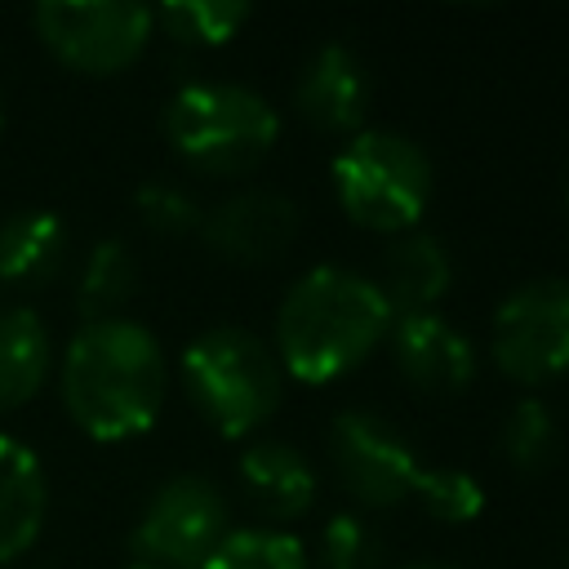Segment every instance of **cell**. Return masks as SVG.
I'll list each match as a JSON object with an SVG mask.
<instances>
[{"label": "cell", "mask_w": 569, "mask_h": 569, "mask_svg": "<svg viewBox=\"0 0 569 569\" xmlns=\"http://www.w3.org/2000/svg\"><path fill=\"white\" fill-rule=\"evenodd\" d=\"M62 405L89 440L142 436L164 409V351L138 320H89L62 351Z\"/></svg>", "instance_id": "obj_1"}, {"label": "cell", "mask_w": 569, "mask_h": 569, "mask_svg": "<svg viewBox=\"0 0 569 569\" xmlns=\"http://www.w3.org/2000/svg\"><path fill=\"white\" fill-rule=\"evenodd\" d=\"M391 307L378 284L347 267H311L276 311V360L298 382H333L356 369L387 333Z\"/></svg>", "instance_id": "obj_2"}, {"label": "cell", "mask_w": 569, "mask_h": 569, "mask_svg": "<svg viewBox=\"0 0 569 569\" xmlns=\"http://www.w3.org/2000/svg\"><path fill=\"white\" fill-rule=\"evenodd\" d=\"M182 387H187L196 413L218 436L236 440V436H249L253 427H262L280 409L284 369L258 333H249L240 325H218L187 342Z\"/></svg>", "instance_id": "obj_3"}, {"label": "cell", "mask_w": 569, "mask_h": 569, "mask_svg": "<svg viewBox=\"0 0 569 569\" xmlns=\"http://www.w3.org/2000/svg\"><path fill=\"white\" fill-rule=\"evenodd\" d=\"M276 107L258 89L231 80L182 84L164 107V138L178 151V160L213 178L253 169L276 147Z\"/></svg>", "instance_id": "obj_4"}, {"label": "cell", "mask_w": 569, "mask_h": 569, "mask_svg": "<svg viewBox=\"0 0 569 569\" xmlns=\"http://www.w3.org/2000/svg\"><path fill=\"white\" fill-rule=\"evenodd\" d=\"M333 196L356 227L369 231H413L431 200L427 151L391 129H360L333 156Z\"/></svg>", "instance_id": "obj_5"}, {"label": "cell", "mask_w": 569, "mask_h": 569, "mask_svg": "<svg viewBox=\"0 0 569 569\" xmlns=\"http://www.w3.org/2000/svg\"><path fill=\"white\" fill-rule=\"evenodd\" d=\"M36 36L71 71H124L151 40L156 13L133 0H40L31 9Z\"/></svg>", "instance_id": "obj_6"}, {"label": "cell", "mask_w": 569, "mask_h": 569, "mask_svg": "<svg viewBox=\"0 0 569 569\" xmlns=\"http://www.w3.org/2000/svg\"><path fill=\"white\" fill-rule=\"evenodd\" d=\"M489 356L525 387L560 378L569 369V280L538 276L516 284L493 311Z\"/></svg>", "instance_id": "obj_7"}, {"label": "cell", "mask_w": 569, "mask_h": 569, "mask_svg": "<svg viewBox=\"0 0 569 569\" xmlns=\"http://www.w3.org/2000/svg\"><path fill=\"white\" fill-rule=\"evenodd\" d=\"M227 538V498L204 476L164 480L133 525V551L142 565L200 569L209 551Z\"/></svg>", "instance_id": "obj_8"}, {"label": "cell", "mask_w": 569, "mask_h": 569, "mask_svg": "<svg viewBox=\"0 0 569 569\" xmlns=\"http://www.w3.org/2000/svg\"><path fill=\"white\" fill-rule=\"evenodd\" d=\"M329 462L360 507H396L418 489L422 458L373 409H342L329 427Z\"/></svg>", "instance_id": "obj_9"}, {"label": "cell", "mask_w": 569, "mask_h": 569, "mask_svg": "<svg viewBox=\"0 0 569 569\" xmlns=\"http://www.w3.org/2000/svg\"><path fill=\"white\" fill-rule=\"evenodd\" d=\"M298 222H302L298 204L284 191L249 187V191H236L222 204H213L200 218V236L218 258L258 267V262H276L293 244Z\"/></svg>", "instance_id": "obj_10"}, {"label": "cell", "mask_w": 569, "mask_h": 569, "mask_svg": "<svg viewBox=\"0 0 569 569\" xmlns=\"http://www.w3.org/2000/svg\"><path fill=\"white\" fill-rule=\"evenodd\" d=\"M387 338H391V360L413 391L453 396L476 378V347L436 311L396 316Z\"/></svg>", "instance_id": "obj_11"}, {"label": "cell", "mask_w": 569, "mask_h": 569, "mask_svg": "<svg viewBox=\"0 0 569 569\" xmlns=\"http://www.w3.org/2000/svg\"><path fill=\"white\" fill-rule=\"evenodd\" d=\"M293 107L320 133H360V120H365V107H369L365 62L342 40L320 44L307 58V67L298 71Z\"/></svg>", "instance_id": "obj_12"}, {"label": "cell", "mask_w": 569, "mask_h": 569, "mask_svg": "<svg viewBox=\"0 0 569 569\" xmlns=\"http://www.w3.org/2000/svg\"><path fill=\"white\" fill-rule=\"evenodd\" d=\"M449 280H453L449 249L431 231H405L382 253V271L373 284L387 298L391 316H422L449 293Z\"/></svg>", "instance_id": "obj_13"}, {"label": "cell", "mask_w": 569, "mask_h": 569, "mask_svg": "<svg viewBox=\"0 0 569 569\" xmlns=\"http://www.w3.org/2000/svg\"><path fill=\"white\" fill-rule=\"evenodd\" d=\"M49 485L31 445L0 436V565L18 560L44 529Z\"/></svg>", "instance_id": "obj_14"}, {"label": "cell", "mask_w": 569, "mask_h": 569, "mask_svg": "<svg viewBox=\"0 0 569 569\" xmlns=\"http://www.w3.org/2000/svg\"><path fill=\"white\" fill-rule=\"evenodd\" d=\"M240 485L271 520H298L316 502V467L284 440H253L240 458Z\"/></svg>", "instance_id": "obj_15"}, {"label": "cell", "mask_w": 569, "mask_h": 569, "mask_svg": "<svg viewBox=\"0 0 569 569\" xmlns=\"http://www.w3.org/2000/svg\"><path fill=\"white\" fill-rule=\"evenodd\" d=\"M67 253V227L49 209H13L0 222V284L40 289L58 276Z\"/></svg>", "instance_id": "obj_16"}, {"label": "cell", "mask_w": 569, "mask_h": 569, "mask_svg": "<svg viewBox=\"0 0 569 569\" xmlns=\"http://www.w3.org/2000/svg\"><path fill=\"white\" fill-rule=\"evenodd\" d=\"M53 365V342L31 307L0 302V409L27 405Z\"/></svg>", "instance_id": "obj_17"}, {"label": "cell", "mask_w": 569, "mask_h": 569, "mask_svg": "<svg viewBox=\"0 0 569 569\" xmlns=\"http://www.w3.org/2000/svg\"><path fill=\"white\" fill-rule=\"evenodd\" d=\"M138 289V258L124 240H98L80 267L76 284V311L80 320H111Z\"/></svg>", "instance_id": "obj_18"}, {"label": "cell", "mask_w": 569, "mask_h": 569, "mask_svg": "<svg viewBox=\"0 0 569 569\" xmlns=\"http://www.w3.org/2000/svg\"><path fill=\"white\" fill-rule=\"evenodd\" d=\"M498 449H502L507 467L520 471V476H538V471H547L551 458H556V449H560V431H556L551 409H547L538 396L516 400L511 413L502 418Z\"/></svg>", "instance_id": "obj_19"}, {"label": "cell", "mask_w": 569, "mask_h": 569, "mask_svg": "<svg viewBox=\"0 0 569 569\" xmlns=\"http://www.w3.org/2000/svg\"><path fill=\"white\" fill-rule=\"evenodd\" d=\"M151 13L178 44H196V49L227 44L249 22L244 0H173V4H160Z\"/></svg>", "instance_id": "obj_20"}, {"label": "cell", "mask_w": 569, "mask_h": 569, "mask_svg": "<svg viewBox=\"0 0 569 569\" xmlns=\"http://www.w3.org/2000/svg\"><path fill=\"white\" fill-rule=\"evenodd\" d=\"M200 569H311L307 547L280 529H227Z\"/></svg>", "instance_id": "obj_21"}, {"label": "cell", "mask_w": 569, "mask_h": 569, "mask_svg": "<svg viewBox=\"0 0 569 569\" xmlns=\"http://www.w3.org/2000/svg\"><path fill=\"white\" fill-rule=\"evenodd\" d=\"M387 547L378 529L356 511H333L320 529V565L325 569H382Z\"/></svg>", "instance_id": "obj_22"}, {"label": "cell", "mask_w": 569, "mask_h": 569, "mask_svg": "<svg viewBox=\"0 0 569 569\" xmlns=\"http://www.w3.org/2000/svg\"><path fill=\"white\" fill-rule=\"evenodd\" d=\"M413 493L445 525H467L485 511V485L471 471H458V467H422Z\"/></svg>", "instance_id": "obj_23"}, {"label": "cell", "mask_w": 569, "mask_h": 569, "mask_svg": "<svg viewBox=\"0 0 569 569\" xmlns=\"http://www.w3.org/2000/svg\"><path fill=\"white\" fill-rule=\"evenodd\" d=\"M133 204H138V218H142L156 236H187V231H200V218H204V209H200L182 187H173V182H147V187H138Z\"/></svg>", "instance_id": "obj_24"}, {"label": "cell", "mask_w": 569, "mask_h": 569, "mask_svg": "<svg viewBox=\"0 0 569 569\" xmlns=\"http://www.w3.org/2000/svg\"><path fill=\"white\" fill-rule=\"evenodd\" d=\"M556 569H569V542H565V551H560V560H556Z\"/></svg>", "instance_id": "obj_25"}, {"label": "cell", "mask_w": 569, "mask_h": 569, "mask_svg": "<svg viewBox=\"0 0 569 569\" xmlns=\"http://www.w3.org/2000/svg\"><path fill=\"white\" fill-rule=\"evenodd\" d=\"M405 569H458V565H405Z\"/></svg>", "instance_id": "obj_26"}, {"label": "cell", "mask_w": 569, "mask_h": 569, "mask_svg": "<svg viewBox=\"0 0 569 569\" xmlns=\"http://www.w3.org/2000/svg\"><path fill=\"white\" fill-rule=\"evenodd\" d=\"M0 124H4V98H0Z\"/></svg>", "instance_id": "obj_27"}, {"label": "cell", "mask_w": 569, "mask_h": 569, "mask_svg": "<svg viewBox=\"0 0 569 569\" xmlns=\"http://www.w3.org/2000/svg\"><path fill=\"white\" fill-rule=\"evenodd\" d=\"M133 569H160V565H133Z\"/></svg>", "instance_id": "obj_28"}, {"label": "cell", "mask_w": 569, "mask_h": 569, "mask_svg": "<svg viewBox=\"0 0 569 569\" xmlns=\"http://www.w3.org/2000/svg\"><path fill=\"white\" fill-rule=\"evenodd\" d=\"M565 200H569V196H565Z\"/></svg>", "instance_id": "obj_29"}]
</instances>
